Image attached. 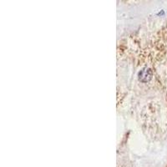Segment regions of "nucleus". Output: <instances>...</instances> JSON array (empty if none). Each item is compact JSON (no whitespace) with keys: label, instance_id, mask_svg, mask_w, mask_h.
I'll use <instances>...</instances> for the list:
<instances>
[{"label":"nucleus","instance_id":"1","mask_svg":"<svg viewBox=\"0 0 167 167\" xmlns=\"http://www.w3.org/2000/svg\"><path fill=\"white\" fill-rule=\"evenodd\" d=\"M152 77V72L149 69H144L139 73V79L141 82L150 81Z\"/></svg>","mask_w":167,"mask_h":167}]
</instances>
